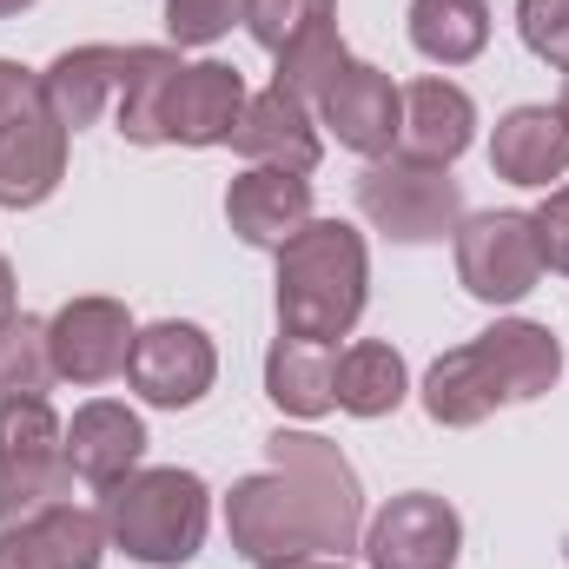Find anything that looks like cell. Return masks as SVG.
<instances>
[{
    "mask_svg": "<svg viewBox=\"0 0 569 569\" xmlns=\"http://www.w3.org/2000/svg\"><path fill=\"white\" fill-rule=\"evenodd\" d=\"M226 537L246 563L345 557L365 543V483L351 457L318 430H272L266 470L226 497Z\"/></svg>",
    "mask_w": 569,
    "mask_h": 569,
    "instance_id": "6da1fadb",
    "label": "cell"
},
{
    "mask_svg": "<svg viewBox=\"0 0 569 569\" xmlns=\"http://www.w3.org/2000/svg\"><path fill=\"white\" fill-rule=\"evenodd\" d=\"M557 378H563L557 331L537 318H497L490 331L443 351L425 371V411L443 430H477L503 405H530V398L557 391Z\"/></svg>",
    "mask_w": 569,
    "mask_h": 569,
    "instance_id": "7a4b0ae2",
    "label": "cell"
},
{
    "mask_svg": "<svg viewBox=\"0 0 569 569\" xmlns=\"http://www.w3.org/2000/svg\"><path fill=\"white\" fill-rule=\"evenodd\" d=\"M371 298V252L365 232L345 219H311L279 246V331L338 345L365 318Z\"/></svg>",
    "mask_w": 569,
    "mask_h": 569,
    "instance_id": "3957f363",
    "label": "cell"
},
{
    "mask_svg": "<svg viewBox=\"0 0 569 569\" xmlns=\"http://www.w3.org/2000/svg\"><path fill=\"white\" fill-rule=\"evenodd\" d=\"M100 523H107V543L146 569L192 563L206 550V530H212V490L199 470H179V463L146 470L140 463L100 490Z\"/></svg>",
    "mask_w": 569,
    "mask_h": 569,
    "instance_id": "277c9868",
    "label": "cell"
},
{
    "mask_svg": "<svg viewBox=\"0 0 569 569\" xmlns=\"http://www.w3.org/2000/svg\"><path fill=\"white\" fill-rule=\"evenodd\" d=\"M53 503H73L67 425L47 398H0V523H27Z\"/></svg>",
    "mask_w": 569,
    "mask_h": 569,
    "instance_id": "5b68a950",
    "label": "cell"
},
{
    "mask_svg": "<svg viewBox=\"0 0 569 569\" xmlns=\"http://www.w3.org/2000/svg\"><path fill=\"white\" fill-rule=\"evenodd\" d=\"M358 212L398 239V246H443L457 239V226L470 219L463 212V186L450 179V166H425V159H371L365 179H358Z\"/></svg>",
    "mask_w": 569,
    "mask_h": 569,
    "instance_id": "8992f818",
    "label": "cell"
},
{
    "mask_svg": "<svg viewBox=\"0 0 569 569\" xmlns=\"http://www.w3.org/2000/svg\"><path fill=\"white\" fill-rule=\"evenodd\" d=\"M543 279L530 212H470L457 226V284L477 305H523Z\"/></svg>",
    "mask_w": 569,
    "mask_h": 569,
    "instance_id": "52a82bcc",
    "label": "cell"
},
{
    "mask_svg": "<svg viewBox=\"0 0 569 569\" xmlns=\"http://www.w3.org/2000/svg\"><path fill=\"white\" fill-rule=\"evenodd\" d=\"M311 113L345 152L391 159L398 152V127H405V87H391V73L371 67V60H345L325 80V93L311 100Z\"/></svg>",
    "mask_w": 569,
    "mask_h": 569,
    "instance_id": "ba28073f",
    "label": "cell"
},
{
    "mask_svg": "<svg viewBox=\"0 0 569 569\" xmlns=\"http://www.w3.org/2000/svg\"><path fill=\"white\" fill-rule=\"evenodd\" d=\"M133 338H140L133 311H127L120 298H100V291L67 298V305L47 318V345H53L60 385H113V378H127Z\"/></svg>",
    "mask_w": 569,
    "mask_h": 569,
    "instance_id": "9c48e42d",
    "label": "cell"
},
{
    "mask_svg": "<svg viewBox=\"0 0 569 569\" xmlns=\"http://www.w3.org/2000/svg\"><path fill=\"white\" fill-rule=\"evenodd\" d=\"M127 378L146 405L159 411H192L212 385H219V351L199 325L186 318H159L133 338V358H127Z\"/></svg>",
    "mask_w": 569,
    "mask_h": 569,
    "instance_id": "30bf717a",
    "label": "cell"
},
{
    "mask_svg": "<svg viewBox=\"0 0 569 569\" xmlns=\"http://www.w3.org/2000/svg\"><path fill=\"white\" fill-rule=\"evenodd\" d=\"M457 557H463V517L437 490H405L365 523L371 569H457Z\"/></svg>",
    "mask_w": 569,
    "mask_h": 569,
    "instance_id": "8fae6325",
    "label": "cell"
},
{
    "mask_svg": "<svg viewBox=\"0 0 569 569\" xmlns=\"http://www.w3.org/2000/svg\"><path fill=\"white\" fill-rule=\"evenodd\" d=\"M246 73L239 67H226V60H192V67H179V80H172V93H166V120H159V133L166 146H232L239 133V120H246Z\"/></svg>",
    "mask_w": 569,
    "mask_h": 569,
    "instance_id": "7c38bea8",
    "label": "cell"
},
{
    "mask_svg": "<svg viewBox=\"0 0 569 569\" xmlns=\"http://www.w3.org/2000/svg\"><path fill=\"white\" fill-rule=\"evenodd\" d=\"M226 226L239 232V246L279 252L284 239H298L311 226V179L284 172V166H246L226 186Z\"/></svg>",
    "mask_w": 569,
    "mask_h": 569,
    "instance_id": "4fadbf2b",
    "label": "cell"
},
{
    "mask_svg": "<svg viewBox=\"0 0 569 569\" xmlns=\"http://www.w3.org/2000/svg\"><path fill=\"white\" fill-rule=\"evenodd\" d=\"M67 127L33 100L13 127H0V212H33L60 192L67 179Z\"/></svg>",
    "mask_w": 569,
    "mask_h": 569,
    "instance_id": "5bb4252c",
    "label": "cell"
},
{
    "mask_svg": "<svg viewBox=\"0 0 569 569\" xmlns=\"http://www.w3.org/2000/svg\"><path fill=\"white\" fill-rule=\"evenodd\" d=\"M232 152H239L246 166H284V172H305V179H311L318 159H325L311 100H298V93H284V87L252 93V100H246V120H239V133H232Z\"/></svg>",
    "mask_w": 569,
    "mask_h": 569,
    "instance_id": "9a60e30c",
    "label": "cell"
},
{
    "mask_svg": "<svg viewBox=\"0 0 569 569\" xmlns=\"http://www.w3.org/2000/svg\"><path fill=\"white\" fill-rule=\"evenodd\" d=\"M107 523L100 510L53 503L27 523H0V569H100Z\"/></svg>",
    "mask_w": 569,
    "mask_h": 569,
    "instance_id": "2e32d148",
    "label": "cell"
},
{
    "mask_svg": "<svg viewBox=\"0 0 569 569\" xmlns=\"http://www.w3.org/2000/svg\"><path fill=\"white\" fill-rule=\"evenodd\" d=\"M477 140V100L457 80H411L405 87V127H398V152L425 159V166H450Z\"/></svg>",
    "mask_w": 569,
    "mask_h": 569,
    "instance_id": "e0dca14e",
    "label": "cell"
},
{
    "mask_svg": "<svg viewBox=\"0 0 569 569\" xmlns=\"http://www.w3.org/2000/svg\"><path fill=\"white\" fill-rule=\"evenodd\" d=\"M140 457H146L140 411H127L120 398H93V405L73 411V425H67V463H73L80 483L107 490L127 470H140Z\"/></svg>",
    "mask_w": 569,
    "mask_h": 569,
    "instance_id": "ac0fdd59",
    "label": "cell"
},
{
    "mask_svg": "<svg viewBox=\"0 0 569 569\" xmlns=\"http://www.w3.org/2000/svg\"><path fill=\"white\" fill-rule=\"evenodd\" d=\"M490 172L510 186H550L569 172V120L563 107H510L490 133Z\"/></svg>",
    "mask_w": 569,
    "mask_h": 569,
    "instance_id": "d6986e66",
    "label": "cell"
},
{
    "mask_svg": "<svg viewBox=\"0 0 569 569\" xmlns=\"http://www.w3.org/2000/svg\"><path fill=\"white\" fill-rule=\"evenodd\" d=\"M120 73H127V47H67L40 73V100L67 133H80L120 100Z\"/></svg>",
    "mask_w": 569,
    "mask_h": 569,
    "instance_id": "ffe728a7",
    "label": "cell"
},
{
    "mask_svg": "<svg viewBox=\"0 0 569 569\" xmlns=\"http://www.w3.org/2000/svg\"><path fill=\"white\" fill-rule=\"evenodd\" d=\"M266 398L279 405L284 418H325V411H338V345L279 331V345L266 351Z\"/></svg>",
    "mask_w": 569,
    "mask_h": 569,
    "instance_id": "44dd1931",
    "label": "cell"
},
{
    "mask_svg": "<svg viewBox=\"0 0 569 569\" xmlns=\"http://www.w3.org/2000/svg\"><path fill=\"white\" fill-rule=\"evenodd\" d=\"M411 398V371H405V351L385 345V338H358L338 351V411L345 418H391L398 405Z\"/></svg>",
    "mask_w": 569,
    "mask_h": 569,
    "instance_id": "7402d4cb",
    "label": "cell"
},
{
    "mask_svg": "<svg viewBox=\"0 0 569 569\" xmlns=\"http://www.w3.org/2000/svg\"><path fill=\"white\" fill-rule=\"evenodd\" d=\"M179 53L172 47H127V73H120V100H113V127L127 146H166V93L179 80Z\"/></svg>",
    "mask_w": 569,
    "mask_h": 569,
    "instance_id": "603a6c76",
    "label": "cell"
},
{
    "mask_svg": "<svg viewBox=\"0 0 569 569\" xmlns=\"http://www.w3.org/2000/svg\"><path fill=\"white\" fill-rule=\"evenodd\" d=\"M411 47L430 67H470L490 47V0H411Z\"/></svg>",
    "mask_w": 569,
    "mask_h": 569,
    "instance_id": "cb8c5ba5",
    "label": "cell"
},
{
    "mask_svg": "<svg viewBox=\"0 0 569 569\" xmlns=\"http://www.w3.org/2000/svg\"><path fill=\"white\" fill-rule=\"evenodd\" d=\"M60 385L53 371V345H47V318H7L0 325V398H47Z\"/></svg>",
    "mask_w": 569,
    "mask_h": 569,
    "instance_id": "d4e9b609",
    "label": "cell"
},
{
    "mask_svg": "<svg viewBox=\"0 0 569 569\" xmlns=\"http://www.w3.org/2000/svg\"><path fill=\"white\" fill-rule=\"evenodd\" d=\"M246 27H252V40L279 60L284 47H298V40H311V33H325V27H338V0H246Z\"/></svg>",
    "mask_w": 569,
    "mask_h": 569,
    "instance_id": "484cf974",
    "label": "cell"
},
{
    "mask_svg": "<svg viewBox=\"0 0 569 569\" xmlns=\"http://www.w3.org/2000/svg\"><path fill=\"white\" fill-rule=\"evenodd\" d=\"M345 60H351V53H345L338 27H325V33H311V40L284 47V53H279V73H272V87L298 93V100H318V93H325V80H331Z\"/></svg>",
    "mask_w": 569,
    "mask_h": 569,
    "instance_id": "4316f807",
    "label": "cell"
},
{
    "mask_svg": "<svg viewBox=\"0 0 569 569\" xmlns=\"http://www.w3.org/2000/svg\"><path fill=\"white\" fill-rule=\"evenodd\" d=\"M246 20V0H166V33L172 47H212Z\"/></svg>",
    "mask_w": 569,
    "mask_h": 569,
    "instance_id": "83f0119b",
    "label": "cell"
},
{
    "mask_svg": "<svg viewBox=\"0 0 569 569\" xmlns=\"http://www.w3.org/2000/svg\"><path fill=\"white\" fill-rule=\"evenodd\" d=\"M517 33L543 67L569 73V0H517Z\"/></svg>",
    "mask_w": 569,
    "mask_h": 569,
    "instance_id": "f1b7e54d",
    "label": "cell"
},
{
    "mask_svg": "<svg viewBox=\"0 0 569 569\" xmlns=\"http://www.w3.org/2000/svg\"><path fill=\"white\" fill-rule=\"evenodd\" d=\"M530 226H537L543 272H563V279H569V186H557V192L530 212Z\"/></svg>",
    "mask_w": 569,
    "mask_h": 569,
    "instance_id": "f546056e",
    "label": "cell"
},
{
    "mask_svg": "<svg viewBox=\"0 0 569 569\" xmlns=\"http://www.w3.org/2000/svg\"><path fill=\"white\" fill-rule=\"evenodd\" d=\"M33 100H40V73L20 60H0V127H13Z\"/></svg>",
    "mask_w": 569,
    "mask_h": 569,
    "instance_id": "4dcf8cb0",
    "label": "cell"
},
{
    "mask_svg": "<svg viewBox=\"0 0 569 569\" xmlns=\"http://www.w3.org/2000/svg\"><path fill=\"white\" fill-rule=\"evenodd\" d=\"M7 318H20V291H13V266L0 259V325Z\"/></svg>",
    "mask_w": 569,
    "mask_h": 569,
    "instance_id": "1f68e13d",
    "label": "cell"
},
{
    "mask_svg": "<svg viewBox=\"0 0 569 569\" xmlns=\"http://www.w3.org/2000/svg\"><path fill=\"white\" fill-rule=\"evenodd\" d=\"M259 569H351L345 557H279V563H259Z\"/></svg>",
    "mask_w": 569,
    "mask_h": 569,
    "instance_id": "d6a6232c",
    "label": "cell"
},
{
    "mask_svg": "<svg viewBox=\"0 0 569 569\" xmlns=\"http://www.w3.org/2000/svg\"><path fill=\"white\" fill-rule=\"evenodd\" d=\"M33 0H0V20H13V13H27Z\"/></svg>",
    "mask_w": 569,
    "mask_h": 569,
    "instance_id": "836d02e7",
    "label": "cell"
},
{
    "mask_svg": "<svg viewBox=\"0 0 569 569\" xmlns=\"http://www.w3.org/2000/svg\"><path fill=\"white\" fill-rule=\"evenodd\" d=\"M557 107H563V120H569V73H563V100H557Z\"/></svg>",
    "mask_w": 569,
    "mask_h": 569,
    "instance_id": "e575fe53",
    "label": "cell"
}]
</instances>
